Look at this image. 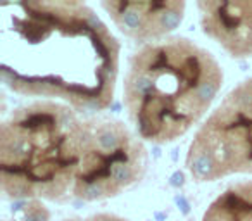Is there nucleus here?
Listing matches in <instances>:
<instances>
[{
  "label": "nucleus",
  "mask_w": 252,
  "mask_h": 221,
  "mask_svg": "<svg viewBox=\"0 0 252 221\" xmlns=\"http://www.w3.org/2000/svg\"><path fill=\"white\" fill-rule=\"evenodd\" d=\"M202 221H252V180L228 185L209 204Z\"/></svg>",
  "instance_id": "obj_7"
},
{
  "label": "nucleus",
  "mask_w": 252,
  "mask_h": 221,
  "mask_svg": "<svg viewBox=\"0 0 252 221\" xmlns=\"http://www.w3.org/2000/svg\"><path fill=\"white\" fill-rule=\"evenodd\" d=\"M100 7L126 38L144 47L169 38L180 28L187 4L183 0H107Z\"/></svg>",
  "instance_id": "obj_5"
},
{
  "label": "nucleus",
  "mask_w": 252,
  "mask_h": 221,
  "mask_svg": "<svg viewBox=\"0 0 252 221\" xmlns=\"http://www.w3.org/2000/svg\"><path fill=\"white\" fill-rule=\"evenodd\" d=\"M200 28L231 59L252 57V0L197 2Z\"/></svg>",
  "instance_id": "obj_6"
},
{
  "label": "nucleus",
  "mask_w": 252,
  "mask_h": 221,
  "mask_svg": "<svg viewBox=\"0 0 252 221\" xmlns=\"http://www.w3.org/2000/svg\"><path fill=\"white\" fill-rule=\"evenodd\" d=\"M147 166L144 140L123 121L61 102H30L0 125V189L11 199L98 202L137 185Z\"/></svg>",
  "instance_id": "obj_1"
},
{
  "label": "nucleus",
  "mask_w": 252,
  "mask_h": 221,
  "mask_svg": "<svg viewBox=\"0 0 252 221\" xmlns=\"http://www.w3.org/2000/svg\"><path fill=\"white\" fill-rule=\"evenodd\" d=\"M223 80L221 64L209 50L183 36H169L131 54L123 105L142 140L166 145L209 116Z\"/></svg>",
  "instance_id": "obj_3"
},
{
  "label": "nucleus",
  "mask_w": 252,
  "mask_h": 221,
  "mask_svg": "<svg viewBox=\"0 0 252 221\" xmlns=\"http://www.w3.org/2000/svg\"><path fill=\"white\" fill-rule=\"evenodd\" d=\"M185 166L199 183L252 176V78L235 85L204 120L190 142Z\"/></svg>",
  "instance_id": "obj_4"
},
{
  "label": "nucleus",
  "mask_w": 252,
  "mask_h": 221,
  "mask_svg": "<svg viewBox=\"0 0 252 221\" xmlns=\"http://www.w3.org/2000/svg\"><path fill=\"white\" fill-rule=\"evenodd\" d=\"M64 221H130V220H125V218L116 216V214L98 213V214H90V216H85V218H67Z\"/></svg>",
  "instance_id": "obj_8"
},
{
  "label": "nucleus",
  "mask_w": 252,
  "mask_h": 221,
  "mask_svg": "<svg viewBox=\"0 0 252 221\" xmlns=\"http://www.w3.org/2000/svg\"><path fill=\"white\" fill-rule=\"evenodd\" d=\"M119 52L107 25L83 2L0 5V78L12 94L100 113L114 100Z\"/></svg>",
  "instance_id": "obj_2"
}]
</instances>
